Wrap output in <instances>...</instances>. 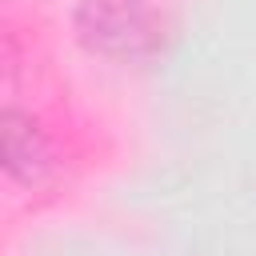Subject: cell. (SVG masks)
<instances>
[{"label": "cell", "mask_w": 256, "mask_h": 256, "mask_svg": "<svg viewBox=\"0 0 256 256\" xmlns=\"http://www.w3.org/2000/svg\"><path fill=\"white\" fill-rule=\"evenodd\" d=\"M60 172V152L52 132L24 108L8 104L4 108V176L16 188H44Z\"/></svg>", "instance_id": "2"}, {"label": "cell", "mask_w": 256, "mask_h": 256, "mask_svg": "<svg viewBox=\"0 0 256 256\" xmlns=\"http://www.w3.org/2000/svg\"><path fill=\"white\" fill-rule=\"evenodd\" d=\"M72 32L108 64H148L164 48V16L152 0H76Z\"/></svg>", "instance_id": "1"}]
</instances>
